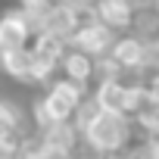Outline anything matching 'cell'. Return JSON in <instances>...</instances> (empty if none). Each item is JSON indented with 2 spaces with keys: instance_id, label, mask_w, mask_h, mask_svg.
Segmentation results:
<instances>
[{
  "instance_id": "1",
  "label": "cell",
  "mask_w": 159,
  "mask_h": 159,
  "mask_svg": "<svg viewBox=\"0 0 159 159\" xmlns=\"http://www.w3.org/2000/svg\"><path fill=\"white\" fill-rule=\"evenodd\" d=\"M134 140H137L134 122L128 116H119V112H97V119L81 131V147L94 156H103V159L119 156Z\"/></svg>"
},
{
  "instance_id": "2",
  "label": "cell",
  "mask_w": 159,
  "mask_h": 159,
  "mask_svg": "<svg viewBox=\"0 0 159 159\" xmlns=\"http://www.w3.org/2000/svg\"><path fill=\"white\" fill-rule=\"evenodd\" d=\"M116 38H119V34H112L106 25H100V22L91 16L88 22L78 25V31L72 34L69 47H72V50H78V53H84V56H91V59H103V56H109V50H112Z\"/></svg>"
},
{
  "instance_id": "3",
  "label": "cell",
  "mask_w": 159,
  "mask_h": 159,
  "mask_svg": "<svg viewBox=\"0 0 159 159\" xmlns=\"http://www.w3.org/2000/svg\"><path fill=\"white\" fill-rule=\"evenodd\" d=\"M94 19L112 34H128L134 22V7L125 0H103V3H94Z\"/></svg>"
},
{
  "instance_id": "4",
  "label": "cell",
  "mask_w": 159,
  "mask_h": 159,
  "mask_svg": "<svg viewBox=\"0 0 159 159\" xmlns=\"http://www.w3.org/2000/svg\"><path fill=\"white\" fill-rule=\"evenodd\" d=\"M28 44H31V34H28L19 10L0 13V56L16 53V50H28Z\"/></svg>"
},
{
  "instance_id": "5",
  "label": "cell",
  "mask_w": 159,
  "mask_h": 159,
  "mask_svg": "<svg viewBox=\"0 0 159 159\" xmlns=\"http://www.w3.org/2000/svg\"><path fill=\"white\" fill-rule=\"evenodd\" d=\"M91 75H94V59L72 50V47L62 53V59L56 66V78H66V81L84 88V91H91Z\"/></svg>"
},
{
  "instance_id": "6",
  "label": "cell",
  "mask_w": 159,
  "mask_h": 159,
  "mask_svg": "<svg viewBox=\"0 0 159 159\" xmlns=\"http://www.w3.org/2000/svg\"><path fill=\"white\" fill-rule=\"evenodd\" d=\"M91 100L97 103L100 112H119V116H125V78L94 84L91 88Z\"/></svg>"
},
{
  "instance_id": "7",
  "label": "cell",
  "mask_w": 159,
  "mask_h": 159,
  "mask_svg": "<svg viewBox=\"0 0 159 159\" xmlns=\"http://www.w3.org/2000/svg\"><path fill=\"white\" fill-rule=\"evenodd\" d=\"M0 72L19 84H31V50H16L0 56Z\"/></svg>"
},
{
  "instance_id": "8",
  "label": "cell",
  "mask_w": 159,
  "mask_h": 159,
  "mask_svg": "<svg viewBox=\"0 0 159 159\" xmlns=\"http://www.w3.org/2000/svg\"><path fill=\"white\" fill-rule=\"evenodd\" d=\"M50 7H53V3H47V0H28V3L16 7L31 38H38V34L44 31V22H47V16H50Z\"/></svg>"
},
{
  "instance_id": "9",
  "label": "cell",
  "mask_w": 159,
  "mask_h": 159,
  "mask_svg": "<svg viewBox=\"0 0 159 159\" xmlns=\"http://www.w3.org/2000/svg\"><path fill=\"white\" fill-rule=\"evenodd\" d=\"M143 88H147V97H150V106H159V72L147 78V81H143Z\"/></svg>"
},
{
  "instance_id": "10",
  "label": "cell",
  "mask_w": 159,
  "mask_h": 159,
  "mask_svg": "<svg viewBox=\"0 0 159 159\" xmlns=\"http://www.w3.org/2000/svg\"><path fill=\"white\" fill-rule=\"evenodd\" d=\"M150 147V159H159V140H147Z\"/></svg>"
},
{
  "instance_id": "11",
  "label": "cell",
  "mask_w": 159,
  "mask_h": 159,
  "mask_svg": "<svg viewBox=\"0 0 159 159\" xmlns=\"http://www.w3.org/2000/svg\"><path fill=\"white\" fill-rule=\"evenodd\" d=\"M156 41H159V34H156Z\"/></svg>"
}]
</instances>
